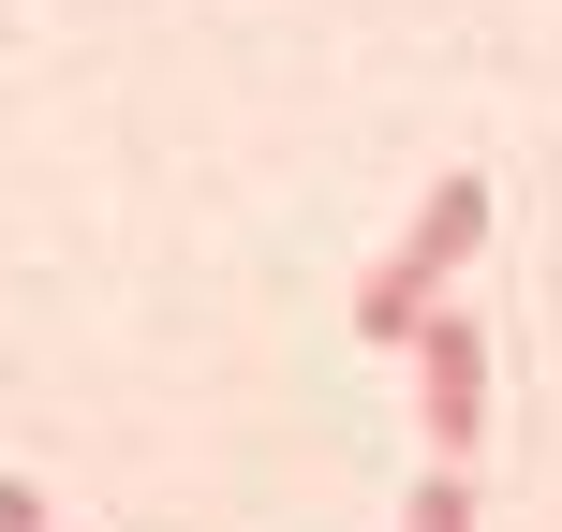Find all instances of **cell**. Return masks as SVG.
<instances>
[{"mask_svg": "<svg viewBox=\"0 0 562 532\" xmlns=\"http://www.w3.org/2000/svg\"><path fill=\"white\" fill-rule=\"evenodd\" d=\"M474 252H488V178L445 163V178L415 193V223L370 252V281H356V340H370V355H400V340L459 296V267H474Z\"/></svg>", "mask_w": 562, "mask_h": 532, "instance_id": "obj_1", "label": "cell"}, {"mask_svg": "<svg viewBox=\"0 0 562 532\" xmlns=\"http://www.w3.org/2000/svg\"><path fill=\"white\" fill-rule=\"evenodd\" d=\"M0 532H59V518H45V488H30V474H0Z\"/></svg>", "mask_w": 562, "mask_h": 532, "instance_id": "obj_4", "label": "cell"}, {"mask_svg": "<svg viewBox=\"0 0 562 532\" xmlns=\"http://www.w3.org/2000/svg\"><path fill=\"white\" fill-rule=\"evenodd\" d=\"M400 355H415V429H429V459H474V429H488V326L445 296Z\"/></svg>", "mask_w": 562, "mask_h": 532, "instance_id": "obj_2", "label": "cell"}, {"mask_svg": "<svg viewBox=\"0 0 562 532\" xmlns=\"http://www.w3.org/2000/svg\"><path fill=\"white\" fill-rule=\"evenodd\" d=\"M400 532H474V474H459V459H429L415 503H400Z\"/></svg>", "mask_w": 562, "mask_h": 532, "instance_id": "obj_3", "label": "cell"}]
</instances>
